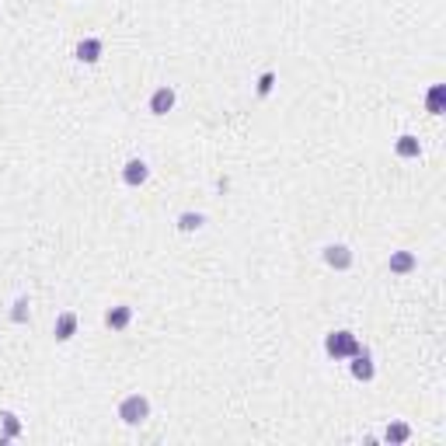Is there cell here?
Here are the masks:
<instances>
[{"label":"cell","instance_id":"obj_1","mask_svg":"<svg viewBox=\"0 0 446 446\" xmlns=\"http://www.w3.org/2000/svg\"><path fill=\"white\" fill-rule=\"evenodd\" d=\"M359 349H363V342L356 339L352 331H331L328 339H324V352L331 359H352Z\"/></svg>","mask_w":446,"mask_h":446},{"label":"cell","instance_id":"obj_2","mask_svg":"<svg viewBox=\"0 0 446 446\" xmlns=\"http://www.w3.org/2000/svg\"><path fill=\"white\" fill-rule=\"evenodd\" d=\"M119 418L126 425H143L150 418V398L147 394H126L119 401Z\"/></svg>","mask_w":446,"mask_h":446},{"label":"cell","instance_id":"obj_3","mask_svg":"<svg viewBox=\"0 0 446 446\" xmlns=\"http://www.w3.org/2000/svg\"><path fill=\"white\" fill-rule=\"evenodd\" d=\"M321 255H324V265H331L334 272H349V268H352V262H356L352 248H346V244H328Z\"/></svg>","mask_w":446,"mask_h":446},{"label":"cell","instance_id":"obj_4","mask_svg":"<svg viewBox=\"0 0 446 446\" xmlns=\"http://www.w3.org/2000/svg\"><path fill=\"white\" fill-rule=\"evenodd\" d=\"M175 101H178V91H175L171 84H160V87L150 94V116H167V111L175 108Z\"/></svg>","mask_w":446,"mask_h":446},{"label":"cell","instance_id":"obj_5","mask_svg":"<svg viewBox=\"0 0 446 446\" xmlns=\"http://www.w3.org/2000/svg\"><path fill=\"white\" fill-rule=\"evenodd\" d=\"M147 178H150V164H147L143 157H129L126 167H123V182H126L129 189H140Z\"/></svg>","mask_w":446,"mask_h":446},{"label":"cell","instance_id":"obj_6","mask_svg":"<svg viewBox=\"0 0 446 446\" xmlns=\"http://www.w3.org/2000/svg\"><path fill=\"white\" fill-rule=\"evenodd\" d=\"M101 52H105V42H101L98 35L81 39V42H77V49H74V56H77L81 63H98V60H101Z\"/></svg>","mask_w":446,"mask_h":446},{"label":"cell","instance_id":"obj_7","mask_svg":"<svg viewBox=\"0 0 446 446\" xmlns=\"http://www.w3.org/2000/svg\"><path fill=\"white\" fill-rule=\"evenodd\" d=\"M349 370H352V376H356V380H363V383H370V380L376 376V366H373V356H370V349H366V346L352 356V366H349Z\"/></svg>","mask_w":446,"mask_h":446},{"label":"cell","instance_id":"obj_8","mask_svg":"<svg viewBox=\"0 0 446 446\" xmlns=\"http://www.w3.org/2000/svg\"><path fill=\"white\" fill-rule=\"evenodd\" d=\"M77 334V314L74 310H63L60 317H56V324H52V339L56 342H70Z\"/></svg>","mask_w":446,"mask_h":446},{"label":"cell","instance_id":"obj_9","mask_svg":"<svg viewBox=\"0 0 446 446\" xmlns=\"http://www.w3.org/2000/svg\"><path fill=\"white\" fill-rule=\"evenodd\" d=\"M129 321H133V307H129V304H116V307L105 310V324H108L111 331H126Z\"/></svg>","mask_w":446,"mask_h":446},{"label":"cell","instance_id":"obj_10","mask_svg":"<svg viewBox=\"0 0 446 446\" xmlns=\"http://www.w3.org/2000/svg\"><path fill=\"white\" fill-rule=\"evenodd\" d=\"M415 265H418V258L412 251H390V262H387V268L394 275H408V272H415Z\"/></svg>","mask_w":446,"mask_h":446},{"label":"cell","instance_id":"obj_11","mask_svg":"<svg viewBox=\"0 0 446 446\" xmlns=\"http://www.w3.org/2000/svg\"><path fill=\"white\" fill-rule=\"evenodd\" d=\"M394 153H398L401 160H415V157L422 153V143H418V136H412V133H401V136L394 140Z\"/></svg>","mask_w":446,"mask_h":446},{"label":"cell","instance_id":"obj_12","mask_svg":"<svg viewBox=\"0 0 446 446\" xmlns=\"http://www.w3.org/2000/svg\"><path fill=\"white\" fill-rule=\"evenodd\" d=\"M425 108H429V116H443L446 111V84H432L425 91Z\"/></svg>","mask_w":446,"mask_h":446},{"label":"cell","instance_id":"obj_13","mask_svg":"<svg viewBox=\"0 0 446 446\" xmlns=\"http://www.w3.org/2000/svg\"><path fill=\"white\" fill-rule=\"evenodd\" d=\"M383 439H387L390 446H401V443L412 439V425H408V422H390L387 432H383Z\"/></svg>","mask_w":446,"mask_h":446},{"label":"cell","instance_id":"obj_14","mask_svg":"<svg viewBox=\"0 0 446 446\" xmlns=\"http://www.w3.org/2000/svg\"><path fill=\"white\" fill-rule=\"evenodd\" d=\"M0 422H4V436H0V443H8V439H18L21 436V422L14 412H0Z\"/></svg>","mask_w":446,"mask_h":446},{"label":"cell","instance_id":"obj_15","mask_svg":"<svg viewBox=\"0 0 446 446\" xmlns=\"http://www.w3.org/2000/svg\"><path fill=\"white\" fill-rule=\"evenodd\" d=\"M202 223H206L202 213H182L178 216V231L182 234H195V231H202Z\"/></svg>","mask_w":446,"mask_h":446},{"label":"cell","instance_id":"obj_16","mask_svg":"<svg viewBox=\"0 0 446 446\" xmlns=\"http://www.w3.org/2000/svg\"><path fill=\"white\" fill-rule=\"evenodd\" d=\"M11 321H14V324H25V321H28V297H18V300H14Z\"/></svg>","mask_w":446,"mask_h":446},{"label":"cell","instance_id":"obj_17","mask_svg":"<svg viewBox=\"0 0 446 446\" xmlns=\"http://www.w3.org/2000/svg\"><path fill=\"white\" fill-rule=\"evenodd\" d=\"M272 84H275V70H265V74L258 77V87H255V91H258V98H265V94L272 91Z\"/></svg>","mask_w":446,"mask_h":446}]
</instances>
